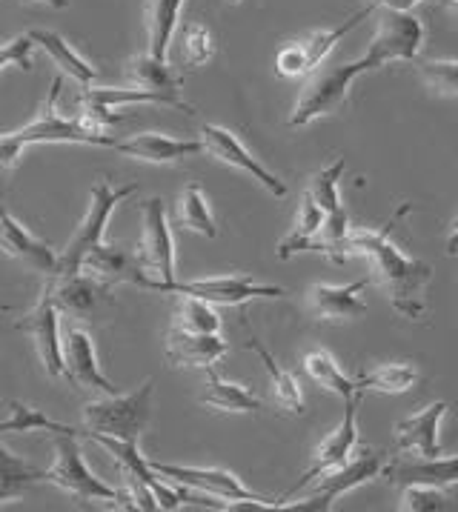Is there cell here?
Masks as SVG:
<instances>
[{"label": "cell", "instance_id": "1", "mask_svg": "<svg viewBox=\"0 0 458 512\" xmlns=\"http://www.w3.org/2000/svg\"><path fill=\"white\" fill-rule=\"evenodd\" d=\"M421 43H424V26L413 12L381 9L375 38L367 46L364 58H358L353 63H335V66L315 69L307 86L301 89L295 106H292L287 123L292 129H298V126H307V123L318 121V118L333 115L347 103V95H350V86H353L355 78H361V75H367L373 69H381L384 63H413L418 58V52H421Z\"/></svg>", "mask_w": 458, "mask_h": 512}, {"label": "cell", "instance_id": "2", "mask_svg": "<svg viewBox=\"0 0 458 512\" xmlns=\"http://www.w3.org/2000/svg\"><path fill=\"white\" fill-rule=\"evenodd\" d=\"M410 206L398 209L396 215L381 229H353L347 238V255H364L373 264V278L378 287L387 292L390 304L401 318L421 321L424 318V289L433 281V267L404 255L393 241L390 232L398 224V218Z\"/></svg>", "mask_w": 458, "mask_h": 512}, {"label": "cell", "instance_id": "3", "mask_svg": "<svg viewBox=\"0 0 458 512\" xmlns=\"http://www.w3.org/2000/svg\"><path fill=\"white\" fill-rule=\"evenodd\" d=\"M63 78H55L49 86V95L38 109L35 121L26 123L15 132L0 135V169H12L21 161L23 149L35 144H86V146H106L112 149L115 138L109 132H101L95 126L78 115V118H63L58 109V98H61Z\"/></svg>", "mask_w": 458, "mask_h": 512}, {"label": "cell", "instance_id": "4", "mask_svg": "<svg viewBox=\"0 0 458 512\" xmlns=\"http://www.w3.org/2000/svg\"><path fill=\"white\" fill-rule=\"evenodd\" d=\"M135 184L115 186L109 184L106 178H101L98 184L92 186L89 192V209H86L84 221L75 229V235L69 238V244L63 246L58 252V269H55V278L63 275H78L84 272V258L95 249L98 244H104L106 226L112 212L118 209V204H124L129 195H135Z\"/></svg>", "mask_w": 458, "mask_h": 512}, {"label": "cell", "instance_id": "5", "mask_svg": "<svg viewBox=\"0 0 458 512\" xmlns=\"http://www.w3.org/2000/svg\"><path fill=\"white\" fill-rule=\"evenodd\" d=\"M52 450H55V464L46 472H49V481L55 487L75 495L78 501H106V504H115L121 510H138L129 492L106 484L86 467L78 435H55Z\"/></svg>", "mask_w": 458, "mask_h": 512}, {"label": "cell", "instance_id": "6", "mask_svg": "<svg viewBox=\"0 0 458 512\" xmlns=\"http://www.w3.org/2000/svg\"><path fill=\"white\" fill-rule=\"evenodd\" d=\"M161 478L172 484H181L189 490L212 495L227 504V510H244V507H258V510H281L278 498H267L252 492L235 472L221 470V467H184V464H164V461H149Z\"/></svg>", "mask_w": 458, "mask_h": 512}, {"label": "cell", "instance_id": "7", "mask_svg": "<svg viewBox=\"0 0 458 512\" xmlns=\"http://www.w3.org/2000/svg\"><path fill=\"white\" fill-rule=\"evenodd\" d=\"M152 392L155 384L146 381L135 392H115L84 404V421L89 432H101L124 441H138L152 418Z\"/></svg>", "mask_w": 458, "mask_h": 512}, {"label": "cell", "instance_id": "8", "mask_svg": "<svg viewBox=\"0 0 458 512\" xmlns=\"http://www.w3.org/2000/svg\"><path fill=\"white\" fill-rule=\"evenodd\" d=\"M387 452L373 450V447H364V450L353 452L341 467H333L324 475L315 478L313 492L298 501V504H284L281 510H304V512H327L333 507V501H338L341 495L353 492L355 487H364L370 484L373 478L384 475L387 470Z\"/></svg>", "mask_w": 458, "mask_h": 512}, {"label": "cell", "instance_id": "9", "mask_svg": "<svg viewBox=\"0 0 458 512\" xmlns=\"http://www.w3.org/2000/svg\"><path fill=\"white\" fill-rule=\"evenodd\" d=\"M144 289L152 292H169V295H192L201 298L212 307H244L255 298H287V289L272 287V284H258L250 275H215V278H198V281H172V284H158L155 278L146 281Z\"/></svg>", "mask_w": 458, "mask_h": 512}, {"label": "cell", "instance_id": "10", "mask_svg": "<svg viewBox=\"0 0 458 512\" xmlns=\"http://www.w3.org/2000/svg\"><path fill=\"white\" fill-rule=\"evenodd\" d=\"M373 9L375 6H364V9H358L355 15H350L347 21L341 23V26H335V29L310 32V35H304V38H298V41L287 43V46L275 55V72H278L281 78H310L315 69L324 66L327 55L338 46V41H341L344 35H350L364 18H370Z\"/></svg>", "mask_w": 458, "mask_h": 512}, {"label": "cell", "instance_id": "11", "mask_svg": "<svg viewBox=\"0 0 458 512\" xmlns=\"http://www.w3.org/2000/svg\"><path fill=\"white\" fill-rule=\"evenodd\" d=\"M135 258L158 284L175 281V241L167 221V206L161 198H149L141 206V244Z\"/></svg>", "mask_w": 458, "mask_h": 512}, {"label": "cell", "instance_id": "12", "mask_svg": "<svg viewBox=\"0 0 458 512\" xmlns=\"http://www.w3.org/2000/svg\"><path fill=\"white\" fill-rule=\"evenodd\" d=\"M132 103H158V106H172V109H181V112H195L184 98H172V95H161V92H149L141 86H84V95H81V118L89 126L106 132L109 126L124 121V115H118L115 109L118 106H132Z\"/></svg>", "mask_w": 458, "mask_h": 512}, {"label": "cell", "instance_id": "13", "mask_svg": "<svg viewBox=\"0 0 458 512\" xmlns=\"http://www.w3.org/2000/svg\"><path fill=\"white\" fill-rule=\"evenodd\" d=\"M61 309L52 301L49 287H43L38 304L29 309L18 321V329L32 341L38 352V361L43 364V372L55 381H66V367H63V347H61Z\"/></svg>", "mask_w": 458, "mask_h": 512}, {"label": "cell", "instance_id": "14", "mask_svg": "<svg viewBox=\"0 0 458 512\" xmlns=\"http://www.w3.org/2000/svg\"><path fill=\"white\" fill-rule=\"evenodd\" d=\"M201 141H204V152L207 155H212L221 164L232 166V169L247 172L252 181H258V184L270 192L272 198H284L290 192L287 184L275 172H270L258 158H252V152L241 144V138L235 132H229L224 126H215V123H204L201 126Z\"/></svg>", "mask_w": 458, "mask_h": 512}, {"label": "cell", "instance_id": "15", "mask_svg": "<svg viewBox=\"0 0 458 512\" xmlns=\"http://www.w3.org/2000/svg\"><path fill=\"white\" fill-rule=\"evenodd\" d=\"M81 435L92 438L95 444H101L112 455V461L121 467L126 478L141 481V484H146L149 490L155 492L161 510H178V507H184L181 492L172 490L167 484V478H161L155 472V467L149 464V458H144L141 450H138V441H124V438H112V435H101V432H81Z\"/></svg>", "mask_w": 458, "mask_h": 512}, {"label": "cell", "instance_id": "16", "mask_svg": "<svg viewBox=\"0 0 458 512\" xmlns=\"http://www.w3.org/2000/svg\"><path fill=\"white\" fill-rule=\"evenodd\" d=\"M358 401H361V395L344 398V418H341V424H338L330 435H324V438L318 441V447H315L313 452V464H310V470L304 472V475L292 484L290 490L284 492V498H278L281 504H284L290 495L304 490L307 484H313L318 475H324V472L333 470V467H341V464L353 455L355 447H358V424H355Z\"/></svg>", "mask_w": 458, "mask_h": 512}, {"label": "cell", "instance_id": "17", "mask_svg": "<svg viewBox=\"0 0 458 512\" xmlns=\"http://www.w3.org/2000/svg\"><path fill=\"white\" fill-rule=\"evenodd\" d=\"M61 347H63V367H66V381L69 384H78L81 390L98 392V395H115L121 392L98 364V355H95V341L84 327H63L61 332Z\"/></svg>", "mask_w": 458, "mask_h": 512}, {"label": "cell", "instance_id": "18", "mask_svg": "<svg viewBox=\"0 0 458 512\" xmlns=\"http://www.w3.org/2000/svg\"><path fill=\"white\" fill-rule=\"evenodd\" d=\"M0 249H3V255H9L12 261H18L21 267L32 269V272H41L43 278H55L58 252L46 244V241H41L38 235H32V232H29L15 215H9L3 206H0Z\"/></svg>", "mask_w": 458, "mask_h": 512}, {"label": "cell", "instance_id": "19", "mask_svg": "<svg viewBox=\"0 0 458 512\" xmlns=\"http://www.w3.org/2000/svg\"><path fill=\"white\" fill-rule=\"evenodd\" d=\"M115 152H121L126 158H135V161H144V164H181L187 158H195L204 152V141H184V138H169L161 132H141V135H132L126 141H115L112 144Z\"/></svg>", "mask_w": 458, "mask_h": 512}, {"label": "cell", "instance_id": "20", "mask_svg": "<svg viewBox=\"0 0 458 512\" xmlns=\"http://www.w3.org/2000/svg\"><path fill=\"white\" fill-rule=\"evenodd\" d=\"M447 410H450V407H447L444 401H436V404H427V407H421L418 412H413L410 418L398 421V450L410 452V455H416V458H438V455H444L438 430H441V421H444Z\"/></svg>", "mask_w": 458, "mask_h": 512}, {"label": "cell", "instance_id": "21", "mask_svg": "<svg viewBox=\"0 0 458 512\" xmlns=\"http://www.w3.org/2000/svg\"><path fill=\"white\" fill-rule=\"evenodd\" d=\"M84 272H89L109 292L118 287V284H135V287L144 289L146 281H149V275L141 269L135 255H129L121 246L109 244H98L86 255Z\"/></svg>", "mask_w": 458, "mask_h": 512}, {"label": "cell", "instance_id": "22", "mask_svg": "<svg viewBox=\"0 0 458 512\" xmlns=\"http://www.w3.org/2000/svg\"><path fill=\"white\" fill-rule=\"evenodd\" d=\"M229 344L218 332H187V329L172 327L167 335V358L175 367H215Z\"/></svg>", "mask_w": 458, "mask_h": 512}, {"label": "cell", "instance_id": "23", "mask_svg": "<svg viewBox=\"0 0 458 512\" xmlns=\"http://www.w3.org/2000/svg\"><path fill=\"white\" fill-rule=\"evenodd\" d=\"M384 475L396 484H430L450 490L458 484V455H438V458H416V461H393L387 464Z\"/></svg>", "mask_w": 458, "mask_h": 512}, {"label": "cell", "instance_id": "24", "mask_svg": "<svg viewBox=\"0 0 458 512\" xmlns=\"http://www.w3.org/2000/svg\"><path fill=\"white\" fill-rule=\"evenodd\" d=\"M370 281H353L344 287L335 284H313L310 287V309L318 321H350L367 312L361 292Z\"/></svg>", "mask_w": 458, "mask_h": 512}, {"label": "cell", "instance_id": "25", "mask_svg": "<svg viewBox=\"0 0 458 512\" xmlns=\"http://www.w3.org/2000/svg\"><path fill=\"white\" fill-rule=\"evenodd\" d=\"M46 287L52 292V301L61 312L75 315V318H89L95 315L101 295H109V289L101 287L89 272L78 275H63V278H46Z\"/></svg>", "mask_w": 458, "mask_h": 512}, {"label": "cell", "instance_id": "26", "mask_svg": "<svg viewBox=\"0 0 458 512\" xmlns=\"http://www.w3.org/2000/svg\"><path fill=\"white\" fill-rule=\"evenodd\" d=\"M187 0H146L144 23H146V52L158 61H167L169 46L178 29V18Z\"/></svg>", "mask_w": 458, "mask_h": 512}, {"label": "cell", "instance_id": "27", "mask_svg": "<svg viewBox=\"0 0 458 512\" xmlns=\"http://www.w3.org/2000/svg\"><path fill=\"white\" fill-rule=\"evenodd\" d=\"M29 35L35 38V43L52 58V63L61 69L63 75H69L72 81H78L81 86H92V83L98 81V69L86 61L84 55H81L72 43L66 41L63 35L49 32V29H35V32H29Z\"/></svg>", "mask_w": 458, "mask_h": 512}, {"label": "cell", "instance_id": "28", "mask_svg": "<svg viewBox=\"0 0 458 512\" xmlns=\"http://www.w3.org/2000/svg\"><path fill=\"white\" fill-rule=\"evenodd\" d=\"M321 226H324V209L315 204L313 198L304 192L301 198V206H298V218H295V226L290 229V235L278 244L275 255L278 261H290L292 255L298 252H310L321 235Z\"/></svg>", "mask_w": 458, "mask_h": 512}, {"label": "cell", "instance_id": "29", "mask_svg": "<svg viewBox=\"0 0 458 512\" xmlns=\"http://www.w3.org/2000/svg\"><path fill=\"white\" fill-rule=\"evenodd\" d=\"M304 372L307 378L318 384L321 390L333 392L338 398H353V395H361L358 390V378H350L344 369L338 367V361L333 358V352L324 347L313 349L304 355Z\"/></svg>", "mask_w": 458, "mask_h": 512}, {"label": "cell", "instance_id": "30", "mask_svg": "<svg viewBox=\"0 0 458 512\" xmlns=\"http://www.w3.org/2000/svg\"><path fill=\"white\" fill-rule=\"evenodd\" d=\"M41 481H49V472L23 461L21 455L6 450V444L0 441V507L9 501H18L32 484H41Z\"/></svg>", "mask_w": 458, "mask_h": 512}, {"label": "cell", "instance_id": "31", "mask_svg": "<svg viewBox=\"0 0 458 512\" xmlns=\"http://www.w3.org/2000/svg\"><path fill=\"white\" fill-rule=\"evenodd\" d=\"M247 347L261 358V364L267 367L272 378V398H275V404H278V410L290 412V415H304V392L298 387V381H295V375H292L290 369L278 367V361L272 358V352L255 335H250V341H247Z\"/></svg>", "mask_w": 458, "mask_h": 512}, {"label": "cell", "instance_id": "32", "mask_svg": "<svg viewBox=\"0 0 458 512\" xmlns=\"http://www.w3.org/2000/svg\"><path fill=\"white\" fill-rule=\"evenodd\" d=\"M201 404L218 412H258L264 407L261 398L252 395L250 387L221 378L212 367L207 369V390L201 395Z\"/></svg>", "mask_w": 458, "mask_h": 512}, {"label": "cell", "instance_id": "33", "mask_svg": "<svg viewBox=\"0 0 458 512\" xmlns=\"http://www.w3.org/2000/svg\"><path fill=\"white\" fill-rule=\"evenodd\" d=\"M126 75H129L132 86H141V89H149V92H161V95L181 98V78L169 69L167 61H158L149 52L146 55H135L129 61Z\"/></svg>", "mask_w": 458, "mask_h": 512}, {"label": "cell", "instance_id": "34", "mask_svg": "<svg viewBox=\"0 0 458 512\" xmlns=\"http://www.w3.org/2000/svg\"><path fill=\"white\" fill-rule=\"evenodd\" d=\"M178 224L195 232V235H204V238H218V226L212 218V209H209L207 195L198 184L184 186L181 198H178Z\"/></svg>", "mask_w": 458, "mask_h": 512}, {"label": "cell", "instance_id": "35", "mask_svg": "<svg viewBox=\"0 0 458 512\" xmlns=\"http://www.w3.org/2000/svg\"><path fill=\"white\" fill-rule=\"evenodd\" d=\"M52 432V435H81V430L61 424V421H52L49 415H43L38 407H29L23 401H12L9 404V418L0 421V435H12V432Z\"/></svg>", "mask_w": 458, "mask_h": 512}, {"label": "cell", "instance_id": "36", "mask_svg": "<svg viewBox=\"0 0 458 512\" xmlns=\"http://www.w3.org/2000/svg\"><path fill=\"white\" fill-rule=\"evenodd\" d=\"M418 369L413 364H384V367L373 369L367 375L358 378V390H375L387 392V395H398L416 387Z\"/></svg>", "mask_w": 458, "mask_h": 512}, {"label": "cell", "instance_id": "37", "mask_svg": "<svg viewBox=\"0 0 458 512\" xmlns=\"http://www.w3.org/2000/svg\"><path fill=\"white\" fill-rule=\"evenodd\" d=\"M215 55V43L212 35L204 23H187L181 29V38H178V61L184 69H198L204 63L212 61Z\"/></svg>", "mask_w": 458, "mask_h": 512}, {"label": "cell", "instance_id": "38", "mask_svg": "<svg viewBox=\"0 0 458 512\" xmlns=\"http://www.w3.org/2000/svg\"><path fill=\"white\" fill-rule=\"evenodd\" d=\"M344 169H347V161H344V158H338L335 164L318 169L313 178H310L307 195H310L315 204L324 209V215H333V212H338V209H344V204H341V195H338V181H341Z\"/></svg>", "mask_w": 458, "mask_h": 512}, {"label": "cell", "instance_id": "39", "mask_svg": "<svg viewBox=\"0 0 458 512\" xmlns=\"http://www.w3.org/2000/svg\"><path fill=\"white\" fill-rule=\"evenodd\" d=\"M172 327L187 329V332H221V318L207 301L181 295V307H178Z\"/></svg>", "mask_w": 458, "mask_h": 512}, {"label": "cell", "instance_id": "40", "mask_svg": "<svg viewBox=\"0 0 458 512\" xmlns=\"http://www.w3.org/2000/svg\"><path fill=\"white\" fill-rule=\"evenodd\" d=\"M416 72L436 95L458 98V61H416Z\"/></svg>", "mask_w": 458, "mask_h": 512}, {"label": "cell", "instance_id": "41", "mask_svg": "<svg viewBox=\"0 0 458 512\" xmlns=\"http://www.w3.org/2000/svg\"><path fill=\"white\" fill-rule=\"evenodd\" d=\"M401 512H441L450 510V498L441 487L430 484H407L401 487Z\"/></svg>", "mask_w": 458, "mask_h": 512}, {"label": "cell", "instance_id": "42", "mask_svg": "<svg viewBox=\"0 0 458 512\" xmlns=\"http://www.w3.org/2000/svg\"><path fill=\"white\" fill-rule=\"evenodd\" d=\"M35 38L32 35H18V38H12V41L0 43V72L6 69V66H15V69H21V72H32L35 69Z\"/></svg>", "mask_w": 458, "mask_h": 512}, {"label": "cell", "instance_id": "43", "mask_svg": "<svg viewBox=\"0 0 458 512\" xmlns=\"http://www.w3.org/2000/svg\"><path fill=\"white\" fill-rule=\"evenodd\" d=\"M421 0H375V6H387V9H398V12H413Z\"/></svg>", "mask_w": 458, "mask_h": 512}, {"label": "cell", "instance_id": "44", "mask_svg": "<svg viewBox=\"0 0 458 512\" xmlns=\"http://www.w3.org/2000/svg\"><path fill=\"white\" fill-rule=\"evenodd\" d=\"M447 252H450V255H458V218H456V224H453L450 238H447Z\"/></svg>", "mask_w": 458, "mask_h": 512}, {"label": "cell", "instance_id": "45", "mask_svg": "<svg viewBox=\"0 0 458 512\" xmlns=\"http://www.w3.org/2000/svg\"><path fill=\"white\" fill-rule=\"evenodd\" d=\"M29 3H43V6H52V9H66L69 0H29Z\"/></svg>", "mask_w": 458, "mask_h": 512}, {"label": "cell", "instance_id": "46", "mask_svg": "<svg viewBox=\"0 0 458 512\" xmlns=\"http://www.w3.org/2000/svg\"><path fill=\"white\" fill-rule=\"evenodd\" d=\"M444 6H447V9H453V12L458 15V0H444Z\"/></svg>", "mask_w": 458, "mask_h": 512}, {"label": "cell", "instance_id": "47", "mask_svg": "<svg viewBox=\"0 0 458 512\" xmlns=\"http://www.w3.org/2000/svg\"><path fill=\"white\" fill-rule=\"evenodd\" d=\"M6 312H12V307L9 304H0V315H6Z\"/></svg>", "mask_w": 458, "mask_h": 512}, {"label": "cell", "instance_id": "48", "mask_svg": "<svg viewBox=\"0 0 458 512\" xmlns=\"http://www.w3.org/2000/svg\"><path fill=\"white\" fill-rule=\"evenodd\" d=\"M229 3H241V0H229Z\"/></svg>", "mask_w": 458, "mask_h": 512}]
</instances>
